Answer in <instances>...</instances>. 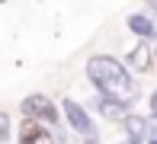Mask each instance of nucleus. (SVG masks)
<instances>
[{"mask_svg":"<svg viewBox=\"0 0 157 144\" xmlns=\"http://www.w3.org/2000/svg\"><path fill=\"white\" fill-rule=\"evenodd\" d=\"M128 29H132L138 39H157V29H154V19L151 16H141V13H135V16H128Z\"/></svg>","mask_w":157,"mask_h":144,"instance_id":"obj_8","label":"nucleus"},{"mask_svg":"<svg viewBox=\"0 0 157 144\" xmlns=\"http://www.w3.org/2000/svg\"><path fill=\"white\" fill-rule=\"evenodd\" d=\"M19 144H55L52 131L42 125H35V122L23 119V128H19Z\"/></svg>","mask_w":157,"mask_h":144,"instance_id":"obj_4","label":"nucleus"},{"mask_svg":"<svg viewBox=\"0 0 157 144\" xmlns=\"http://www.w3.org/2000/svg\"><path fill=\"white\" fill-rule=\"evenodd\" d=\"M96 112L103 115V119H112V122H122L125 115H128V109H132V106H125V103H119V99H109V96H96Z\"/></svg>","mask_w":157,"mask_h":144,"instance_id":"obj_6","label":"nucleus"},{"mask_svg":"<svg viewBox=\"0 0 157 144\" xmlns=\"http://www.w3.org/2000/svg\"><path fill=\"white\" fill-rule=\"evenodd\" d=\"M147 122H151V119L128 112L125 119H122V125H125V138L135 141V144H144V138H147Z\"/></svg>","mask_w":157,"mask_h":144,"instance_id":"obj_5","label":"nucleus"},{"mask_svg":"<svg viewBox=\"0 0 157 144\" xmlns=\"http://www.w3.org/2000/svg\"><path fill=\"white\" fill-rule=\"evenodd\" d=\"M151 64H154V55H151V45H147V42H141V45H135L132 51H128V67H132L135 74H144Z\"/></svg>","mask_w":157,"mask_h":144,"instance_id":"obj_7","label":"nucleus"},{"mask_svg":"<svg viewBox=\"0 0 157 144\" xmlns=\"http://www.w3.org/2000/svg\"><path fill=\"white\" fill-rule=\"evenodd\" d=\"M87 144H99V141H96V138H93V141H87Z\"/></svg>","mask_w":157,"mask_h":144,"instance_id":"obj_14","label":"nucleus"},{"mask_svg":"<svg viewBox=\"0 0 157 144\" xmlns=\"http://www.w3.org/2000/svg\"><path fill=\"white\" fill-rule=\"evenodd\" d=\"M87 77H90V83L99 90V96L119 99V103H125V106L135 103L138 86H135L132 70H128L119 58H112V55H93L87 61Z\"/></svg>","mask_w":157,"mask_h":144,"instance_id":"obj_1","label":"nucleus"},{"mask_svg":"<svg viewBox=\"0 0 157 144\" xmlns=\"http://www.w3.org/2000/svg\"><path fill=\"white\" fill-rule=\"evenodd\" d=\"M61 112H64L67 125L74 128L77 135H83L87 141H93V138H96V125H93V119H90V112L83 109L77 99H64V103H61Z\"/></svg>","mask_w":157,"mask_h":144,"instance_id":"obj_3","label":"nucleus"},{"mask_svg":"<svg viewBox=\"0 0 157 144\" xmlns=\"http://www.w3.org/2000/svg\"><path fill=\"white\" fill-rule=\"evenodd\" d=\"M151 55H154V58H157V42H154V48H151Z\"/></svg>","mask_w":157,"mask_h":144,"instance_id":"obj_12","label":"nucleus"},{"mask_svg":"<svg viewBox=\"0 0 157 144\" xmlns=\"http://www.w3.org/2000/svg\"><path fill=\"white\" fill-rule=\"evenodd\" d=\"M10 135H13L10 115H6V112H0V144H6V141H10Z\"/></svg>","mask_w":157,"mask_h":144,"instance_id":"obj_9","label":"nucleus"},{"mask_svg":"<svg viewBox=\"0 0 157 144\" xmlns=\"http://www.w3.org/2000/svg\"><path fill=\"white\" fill-rule=\"evenodd\" d=\"M19 109H23V115L29 122H35V125H42V128L58 125V109H55V103L45 93H29V96L19 103Z\"/></svg>","mask_w":157,"mask_h":144,"instance_id":"obj_2","label":"nucleus"},{"mask_svg":"<svg viewBox=\"0 0 157 144\" xmlns=\"http://www.w3.org/2000/svg\"><path fill=\"white\" fill-rule=\"evenodd\" d=\"M151 119H157V90L151 93Z\"/></svg>","mask_w":157,"mask_h":144,"instance_id":"obj_11","label":"nucleus"},{"mask_svg":"<svg viewBox=\"0 0 157 144\" xmlns=\"http://www.w3.org/2000/svg\"><path fill=\"white\" fill-rule=\"evenodd\" d=\"M144 141L157 144V119H154V122H147V138H144Z\"/></svg>","mask_w":157,"mask_h":144,"instance_id":"obj_10","label":"nucleus"},{"mask_svg":"<svg viewBox=\"0 0 157 144\" xmlns=\"http://www.w3.org/2000/svg\"><path fill=\"white\" fill-rule=\"evenodd\" d=\"M119 144H135V141H128V138H122V141H119Z\"/></svg>","mask_w":157,"mask_h":144,"instance_id":"obj_13","label":"nucleus"}]
</instances>
